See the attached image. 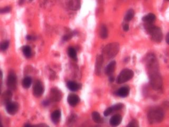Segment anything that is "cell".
<instances>
[{"label":"cell","instance_id":"1","mask_svg":"<svg viewBox=\"0 0 169 127\" xmlns=\"http://www.w3.org/2000/svg\"><path fill=\"white\" fill-rule=\"evenodd\" d=\"M164 113L161 108L156 107L150 110L148 114V119L151 123H158L164 119Z\"/></svg>","mask_w":169,"mask_h":127},{"label":"cell","instance_id":"2","mask_svg":"<svg viewBox=\"0 0 169 127\" xmlns=\"http://www.w3.org/2000/svg\"><path fill=\"white\" fill-rule=\"evenodd\" d=\"M146 29L150 34L151 39L156 42H160L163 39V33L158 26H153L152 24H146Z\"/></svg>","mask_w":169,"mask_h":127},{"label":"cell","instance_id":"3","mask_svg":"<svg viewBox=\"0 0 169 127\" xmlns=\"http://www.w3.org/2000/svg\"><path fill=\"white\" fill-rule=\"evenodd\" d=\"M150 82L153 89L159 90L161 89L163 85L162 78L159 71H156L149 73Z\"/></svg>","mask_w":169,"mask_h":127},{"label":"cell","instance_id":"4","mask_svg":"<svg viewBox=\"0 0 169 127\" xmlns=\"http://www.w3.org/2000/svg\"><path fill=\"white\" fill-rule=\"evenodd\" d=\"M119 50V45L117 42H112L106 45L103 49V54L108 58L114 57Z\"/></svg>","mask_w":169,"mask_h":127},{"label":"cell","instance_id":"5","mask_svg":"<svg viewBox=\"0 0 169 127\" xmlns=\"http://www.w3.org/2000/svg\"><path fill=\"white\" fill-rule=\"evenodd\" d=\"M134 72L131 69L128 68L124 69L121 71L120 74H119L116 79V82L120 84H123L132 79L134 76Z\"/></svg>","mask_w":169,"mask_h":127},{"label":"cell","instance_id":"6","mask_svg":"<svg viewBox=\"0 0 169 127\" xmlns=\"http://www.w3.org/2000/svg\"><path fill=\"white\" fill-rule=\"evenodd\" d=\"M7 85L10 90H15L16 88L17 79L14 73L10 72L8 75L7 79Z\"/></svg>","mask_w":169,"mask_h":127},{"label":"cell","instance_id":"7","mask_svg":"<svg viewBox=\"0 0 169 127\" xmlns=\"http://www.w3.org/2000/svg\"><path fill=\"white\" fill-rule=\"evenodd\" d=\"M44 92V88L42 85L41 82L39 81H37L34 83L33 88V93L34 96L36 97H40L43 94Z\"/></svg>","mask_w":169,"mask_h":127},{"label":"cell","instance_id":"8","mask_svg":"<svg viewBox=\"0 0 169 127\" xmlns=\"http://www.w3.org/2000/svg\"><path fill=\"white\" fill-rule=\"evenodd\" d=\"M18 110V103L15 102H11L6 105V110L10 115H14L17 113Z\"/></svg>","mask_w":169,"mask_h":127},{"label":"cell","instance_id":"9","mask_svg":"<svg viewBox=\"0 0 169 127\" xmlns=\"http://www.w3.org/2000/svg\"><path fill=\"white\" fill-rule=\"evenodd\" d=\"M50 100L53 102H59L62 98V94L60 90L56 88H53L50 91Z\"/></svg>","mask_w":169,"mask_h":127},{"label":"cell","instance_id":"10","mask_svg":"<svg viewBox=\"0 0 169 127\" xmlns=\"http://www.w3.org/2000/svg\"><path fill=\"white\" fill-rule=\"evenodd\" d=\"M104 62V57L102 55H98L96 59L95 65V73L97 75H100L101 69Z\"/></svg>","mask_w":169,"mask_h":127},{"label":"cell","instance_id":"11","mask_svg":"<svg viewBox=\"0 0 169 127\" xmlns=\"http://www.w3.org/2000/svg\"><path fill=\"white\" fill-rule=\"evenodd\" d=\"M130 88L127 86H125L119 88L115 92V94L119 97L126 98L129 95Z\"/></svg>","mask_w":169,"mask_h":127},{"label":"cell","instance_id":"12","mask_svg":"<svg viewBox=\"0 0 169 127\" xmlns=\"http://www.w3.org/2000/svg\"><path fill=\"white\" fill-rule=\"evenodd\" d=\"M67 101L69 104L72 106H76L80 102V98L78 95L75 94H69L67 98Z\"/></svg>","mask_w":169,"mask_h":127},{"label":"cell","instance_id":"13","mask_svg":"<svg viewBox=\"0 0 169 127\" xmlns=\"http://www.w3.org/2000/svg\"><path fill=\"white\" fill-rule=\"evenodd\" d=\"M12 96V94L10 90L6 91L3 93L1 99V102L2 104L6 105L8 103L10 102Z\"/></svg>","mask_w":169,"mask_h":127},{"label":"cell","instance_id":"14","mask_svg":"<svg viewBox=\"0 0 169 127\" xmlns=\"http://www.w3.org/2000/svg\"><path fill=\"white\" fill-rule=\"evenodd\" d=\"M66 5L70 9L76 10L79 9L80 6V3L79 0H67Z\"/></svg>","mask_w":169,"mask_h":127},{"label":"cell","instance_id":"15","mask_svg":"<svg viewBox=\"0 0 169 127\" xmlns=\"http://www.w3.org/2000/svg\"><path fill=\"white\" fill-rule=\"evenodd\" d=\"M122 121V117L119 114H116L112 116L110 119L109 123L111 126L117 127L121 124Z\"/></svg>","mask_w":169,"mask_h":127},{"label":"cell","instance_id":"16","mask_svg":"<svg viewBox=\"0 0 169 127\" xmlns=\"http://www.w3.org/2000/svg\"><path fill=\"white\" fill-rule=\"evenodd\" d=\"M67 86L69 90L73 92H76L80 90L82 87V85L77 82L69 81L67 83Z\"/></svg>","mask_w":169,"mask_h":127},{"label":"cell","instance_id":"17","mask_svg":"<svg viewBox=\"0 0 169 127\" xmlns=\"http://www.w3.org/2000/svg\"><path fill=\"white\" fill-rule=\"evenodd\" d=\"M116 65L115 61H111V63H109L106 67L105 70V74L108 76H111V75L113 73L114 71H115Z\"/></svg>","mask_w":169,"mask_h":127},{"label":"cell","instance_id":"18","mask_svg":"<svg viewBox=\"0 0 169 127\" xmlns=\"http://www.w3.org/2000/svg\"><path fill=\"white\" fill-rule=\"evenodd\" d=\"M156 20V16L153 13H149L143 16L142 20L146 24H152Z\"/></svg>","mask_w":169,"mask_h":127},{"label":"cell","instance_id":"19","mask_svg":"<svg viewBox=\"0 0 169 127\" xmlns=\"http://www.w3.org/2000/svg\"><path fill=\"white\" fill-rule=\"evenodd\" d=\"M61 116V111L60 110H57L53 111V113L51 114V118L52 121L55 124L58 123V122L60 121Z\"/></svg>","mask_w":169,"mask_h":127},{"label":"cell","instance_id":"20","mask_svg":"<svg viewBox=\"0 0 169 127\" xmlns=\"http://www.w3.org/2000/svg\"><path fill=\"white\" fill-rule=\"evenodd\" d=\"M100 36L102 39H106L108 37V30L107 26L103 24L100 27V31H99Z\"/></svg>","mask_w":169,"mask_h":127},{"label":"cell","instance_id":"21","mask_svg":"<svg viewBox=\"0 0 169 127\" xmlns=\"http://www.w3.org/2000/svg\"><path fill=\"white\" fill-rule=\"evenodd\" d=\"M92 119L94 121L97 123H103V118L100 116V114L97 112H93L92 113Z\"/></svg>","mask_w":169,"mask_h":127},{"label":"cell","instance_id":"22","mask_svg":"<svg viewBox=\"0 0 169 127\" xmlns=\"http://www.w3.org/2000/svg\"><path fill=\"white\" fill-rule=\"evenodd\" d=\"M22 51L24 55L27 58H30L31 57L32 51L31 48L29 46H24L22 48Z\"/></svg>","mask_w":169,"mask_h":127},{"label":"cell","instance_id":"23","mask_svg":"<svg viewBox=\"0 0 169 127\" xmlns=\"http://www.w3.org/2000/svg\"><path fill=\"white\" fill-rule=\"evenodd\" d=\"M32 84V79L30 77H25L23 81L22 84L24 88H29V87L31 86Z\"/></svg>","mask_w":169,"mask_h":127},{"label":"cell","instance_id":"24","mask_svg":"<svg viewBox=\"0 0 169 127\" xmlns=\"http://www.w3.org/2000/svg\"><path fill=\"white\" fill-rule=\"evenodd\" d=\"M68 54L71 59H74L75 61H77V57L76 51L74 48H69L68 50Z\"/></svg>","mask_w":169,"mask_h":127},{"label":"cell","instance_id":"25","mask_svg":"<svg viewBox=\"0 0 169 127\" xmlns=\"http://www.w3.org/2000/svg\"><path fill=\"white\" fill-rule=\"evenodd\" d=\"M134 11L133 9H129L127 11L125 16V20L126 21H130L132 20L134 16Z\"/></svg>","mask_w":169,"mask_h":127},{"label":"cell","instance_id":"26","mask_svg":"<svg viewBox=\"0 0 169 127\" xmlns=\"http://www.w3.org/2000/svg\"><path fill=\"white\" fill-rule=\"evenodd\" d=\"M10 42L8 40L3 41L0 43V50L2 51H4L9 48Z\"/></svg>","mask_w":169,"mask_h":127},{"label":"cell","instance_id":"27","mask_svg":"<svg viewBox=\"0 0 169 127\" xmlns=\"http://www.w3.org/2000/svg\"><path fill=\"white\" fill-rule=\"evenodd\" d=\"M123 106H124V105L122 103H117L112 106L111 107L113 109L114 111L115 112V111H119L121 110V108H123Z\"/></svg>","mask_w":169,"mask_h":127},{"label":"cell","instance_id":"28","mask_svg":"<svg viewBox=\"0 0 169 127\" xmlns=\"http://www.w3.org/2000/svg\"><path fill=\"white\" fill-rule=\"evenodd\" d=\"M114 112L113 109L112 108V107H109L108 108L106 109L105 111H104V115L105 116H108L112 113Z\"/></svg>","mask_w":169,"mask_h":127},{"label":"cell","instance_id":"29","mask_svg":"<svg viewBox=\"0 0 169 127\" xmlns=\"http://www.w3.org/2000/svg\"><path fill=\"white\" fill-rule=\"evenodd\" d=\"M128 127H139L138 122L136 120H132L130 122L129 124L127 126Z\"/></svg>","mask_w":169,"mask_h":127},{"label":"cell","instance_id":"30","mask_svg":"<svg viewBox=\"0 0 169 127\" xmlns=\"http://www.w3.org/2000/svg\"><path fill=\"white\" fill-rule=\"evenodd\" d=\"M11 11V8L9 6H6L5 8L0 9V13H6L9 12Z\"/></svg>","mask_w":169,"mask_h":127},{"label":"cell","instance_id":"31","mask_svg":"<svg viewBox=\"0 0 169 127\" xmlns=\"http://www.w3.org/2000/svg\"><path fill=\"white\" fill-rule=\"evenodd\" d=\"M123 29L125 31H127L129 30V26L128 24H125L123 26Z\"/></svg>","mask_w":169,"mask_h":127},{"label":"cell","instance_id":"32","mask_svg":"<svg viewBox=\"0 0 169 127\" xmlns=\"http://www.w3.org/2000/svg\"><path fill=\"white\" fill-rule=\"evenodd\" d=\"M49 101H45L43 102V104L45 106H48L49 105Z\"/></svg>","mask_w":169,"mask_h":127},{"label":"cell","instance_id":"33","mask_svg":"<svg viewBox=\"0 0 169 127\" xmlns=\"http://www.w3.org/2000/svg\"><path fill=\"white\" fill-rule=\"evenodd\" d=\"M169 33L167 34V35L166 36V41L168 44H169Z\"/></svg>","mask_w":169,"mask_h":127},{"label":"cell","instance_id":"34","mask_svg":"<svg viewBox=\"0 0 169 127\" xmlns=\"http://www.w3.org/2000/svg\"><path fill=\"white\" fill-rule=\"evenodd\" d=\"M114 81V78L113 77L111 76L110 77V78H109V81L111 82H113Z\"/></svg>","mask_w":169,"mask_h":127},{"label":"cell","instance_id":"35","mask_svg":"<svg viewBox=\"0 0 169 127\" xmlns=\"http://www.w3.org/2000/svg\"><path fill=\"white\" fill-rule=\"evenodd\" d=\"M26 39L29 40H32V37L31 36H28L26 37Z\"/></svg>","mask_w":169,"mask_h":127},{"label":"cell","instance_id":"36","mask_svg":"<svg viewBox=\"0 0 169 127\" xmlns=\"http://www.w3.org/2000/svg\"><path fill=\"white\" fill-rule=\"evenodd\" d=\"M3 74L2 71H0V79H1L2 78Z\"/></svg>","mask_w":169,"mask_h":127},{"label":"cell","instance_id":"37","mask_svg":"<svg viewBox=\"0 0 169 127\" xmlns=\"http://www.w3.org/2000/svg\"><path fill=\"white\" fill-rule=\"evenodd\" d=\"M2 127V124L1 121V120H0V127Z\"/></svg>","mask_w":169,"mask_h":127},{"label":"cell","instance_id":"38","mask_svg":"<svg viewBox=\"0 0 169 127\" xmlns=\"http://www.w3.org/2000/svg\"><path fill=\"white\" fill-rule=\"evenodd\" d=\"M29 1H32V0H29Z\"/></svg>","mask_w":169,"mask_h":127},{"label":"cell","instance_id":"39","mask_svg":"<svg viewBox=\"0 0 169 127\" xmlns=\"http://www.w3.org/2000/svg\"><path fill=\"white\" fill-rule=\"evenodd\" d=\"M0 94H1V90H0Z\"/></svg>","mask_w":169,"mask_h":127}]
</instances>
